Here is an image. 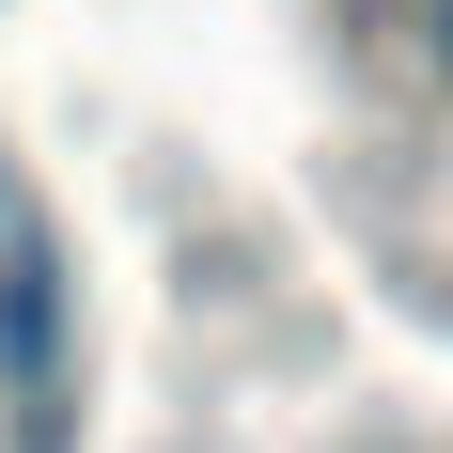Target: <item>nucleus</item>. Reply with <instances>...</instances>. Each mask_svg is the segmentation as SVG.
Instances as JSON below:
<instances>
[{"instance_id": "1", "label": "nucleus", "mask_w": 453, "mask_h": 453, "mask_svg": "<svg viewBox=\"0 0 453 453\" xmlns=\"http://www.w3.org/2000/svg\"><path fill=\"white\" fill-rule=\"evenodd\" d=\"M0 375H16V407H32V453L63 438V266H47V234H16V266H0Z\"/></svg>"}, {"instance_id": "2", "label": "nucleus", "mask_w": 453, "mask_h": 453, "mask_svg": "<svg viewBox=\"0 0 453 453\" xmlns=\"http://www.w3.org/2000/svg\"><path fill=\"white\" fill-rule=\"evenodd\" d=\"M422 63H438V79H453V0H422Z\"/></svg>"}]
</instances>
